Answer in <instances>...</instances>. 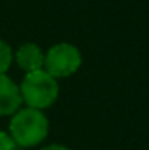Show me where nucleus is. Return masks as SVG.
<instances>
[{
	"mask_svg": "<svg viewBox=\"0 0 149 150\" xmlns=\"http://www.w3.org/2000/svg\"><path fill=\"white\" fill-rule=\"evenodd\" d=\"M19 91L23 104L37 110H43L58 99L59 86L56 78H53L43 69H40L26 74V77L19 85Z\"/></svg>",
	"mask_w": 149,
	"mask_h": 150,
	"instance_id": "f03ea898",
	"label": "nucleus"
},
{
	"mask_svg": "<svg viewBox=\"0 0 149 150\" xmlns=\"http://www.w3.org/2000/svg\"><path fill=\"white\" fill-rule=\"evenodd\" d=\"M13 62V50L8 43L0 40V74H5Z\"/></svg>",
	"mask_w": 149,
	"mask_h": 150,
	"instance_id": "423d86ee",
	"label": "nucleus"
},
{
	"mask_svg": "<svg viewBox=\"0 0 149 150\" xmlns=\"http://www.w3.org/2000/svg\"><path fill=\"white\" fill-rule=\"evenodd\" d=\"M13 59L16 61L18 67L23 69L26 74L43 69V53L40 46L35 43H23L18 48Z\"/></svg>",
	"mask_w": 149,
	"mask_h": 150,
	"instance_id": "39448f33",
	"label": "nucleus"
},
{
	"mask_svg": "<svg viewBox=\"0 0 149 150\" xmlns=\"http://www.w3.org/2000/svg\"><path fill=\"white\" fill-rule=\"evenodd\" d=\"M0 150H16L15 141L5 131H0Z\"/></svg>",
	"mask_w": 149,
	"mask_h": 150,
	"instance_id": "0eeeda50",
	"label": "nucleus"
},
{
	"mask_svg": "<svg viewBox=\"0 0 149 150\" xmlns=\"http://www.w3.org/2000/svg\"><path fill=\"white\" fill-rule=\"evenodd\" d=\"M82 66L79 48L71 43L53 45L43 56V70L53 78H66L77 72Z\"/></svg>",
	"mask_w": 149,
	"mask_h": 150,
	"instance_id": "7ed1b4c3",
	"label": "nucleus"
},
{
	"mask_svg": "<svg viewBox=\"0 0 149 150\" xmlns=\"http://www.w3.org/2000/svg\"><path fill=\"white\" fill-rule=\"evenodd\" d=\"M23 105L19 86L5 74H0V117H11Z\"/></svg>",
	"mask_w": 149,
	"mask_h": 150,
	"instance_id": "20e7f679",
	"label": "nucleus"
},
{
	"mask_svg": "<svg viewBox=\"0 0 149 150\" xmlns=\"http://www.w3.org/2000/svg\"><path fill=\"white\" fill-rule=\"evenodd\" d=\"M42 150H71V149H67L66 145H61V144H51V145L43 147Z\"/></svg>",
	"mask_w": 149,
	"mask_h": 150,
	"instance_id": "6e6552de",
	"label": "nucleus"
},
{
	"mask_svg": "<svg viewBox=\"0 0 149 150\" xmlns=\"http://www.w3.org/2000/svg\"><path fill=\"white\" fill-rule=\"evenodd\" d=\"M48 128V118L42 110L26 107V109H19L11 115L10 136L16 145L34 147L47 137Z\"/></svg>",
	"mask_w": 149,
	"mask_h": 150,
	"instance_id": "f257e3e1",
	"label": "nucleus"
}]
</instances>
